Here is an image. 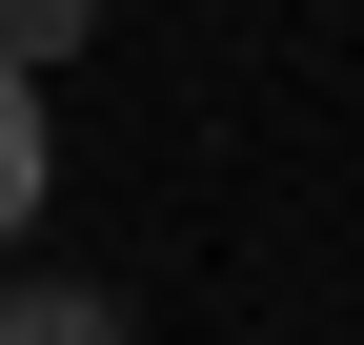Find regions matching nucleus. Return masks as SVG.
I'll return each mask as SVG.
<instances>
[{"instance_id": "obj_1", "label": "nucleus", "mask_w": 364, "mask_h": 345, "mask_svg": "<svg viewBox=\"0 0 364 345\" xmlns=\"http://www.w3.org/2000/svg\"><path fill=\"white\" fill-rule=\"evenodd\" d=\"M0 345H142V325H122L102 284H21V305H0Z\"/></svg>"}, {"instance_id": "obj_2", "label": "nucleus", "mask_w": 364, "mask_h": 345, "mask_svg": "<svg viewBox=\"0 0 364 345\" xmlns=\"http://www.w3.org/2000/svg\"><path fill=\"white\" fill-rule=\"evenodd\" d=\"M21 224H41V81L0 61V244H21Z\"/></svg>"}, {"instance_id": "obj_3", "label": "nucleus", "mask_w": 364, "mask_h": 345, "mask_svg": "<svg viewBox=\"0 0 364 345\" xmlns=\"http://www.w3.org/2000/svg\"><path fill=\"white\" fill-rule=\"evenodd\" d=\"M81 41H102V0H0V61H21V81H41V61H81Z\"/></svg>"}]
</instances>
